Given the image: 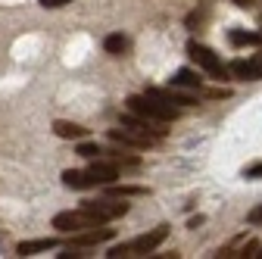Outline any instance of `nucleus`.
<instances>
[{"label": "nucleus", "instance_id": "f257e3e1", "mask_svg": "<svg viewBox=\"0 0 262 259\" xmlns=\"http://www.w3.org/2000/svg\"><path fill=\"white\" fill-rule=\"evenodd\" d=\"M128 113H135L141 119H150V122H175L178 119V106L175 103H166L159 97H150L147 91L144 94H131L128 97Z\"/></svg>", "mask_w": 262, "mask_h": 259}, {"label": "nucleus", "instance_id": "f03ea898", "mask_svg": "<svg viewBox=\"0 0 262 259\" xmlns=\"http://www.w3.org/2000/svg\"><path fill=\"white\" fill-rule=\"evenodd\" d=\"M169 238V225H156V228H150L147 234H141V238H135V241H128V244H119V247H113L106 256L110 259H122V256H135V253H141V256H147V253H153L162 241Z\"/></svg>", "mask_w": 262, "mask_h": 259}, {"label": "nucleus", "instance_id": "7ed1b4c3", "mask_svg": "<svg viewBox=\"0 0 262 259\" xmlns=\"http://www.w3.org/2000/svg\"><path fill=\"white\" fill-rule=\"evenodd\" d=\"M103 225L94 212H88L84 206L81 209H69V212H56L53 215V228L62 231V234H78V231H88V228H97Z\"/></svg>", "mask_w": 262, "mask_h": 259}, {"label": "nucleus", "instance_id": "20e7f679", "mask_svg": "<svg viewBox=\"0 0 262 259\" xmlns=\"http://www.w3.org/2000/svg\"><path fill=\"white\" fill-rule=\"evenodd\" d=\"M187 53H190V59H193L203 72H209V78H215V81H228V69L222 66V59H219V53H215L212 47L190 41V44H187Z\"/></svg>", "mask_w": 262, "mask_h": 259}, {"label": "nucleus", "instance_id": "39448f33", "mask_svg": "<svg viewBox=\"0 0 262 259\" xmlns=\"http://www.w3.org/2000/svg\"><path fill=\"white\" fill-rule=\"evenodd\" d=\"M81 206H84L88 212H94L103 225H106V222H113V219H122V215L128 212V203H119V200H110V197H100V200H84Z\"/></svg>", "mask_w": 262, "mask_h": 259}, {"label": "nucleus", "instance_id": "423d86ee", "mask_svg": "<svg viewBox=\"0 0 262 259\" xmlns=\"http://www.w3.org/2000/svg\"><path fill=\"white\" fill-rule=\"evenodd\" d=\"M110 141H116V144H122V147H135V150H147V147L159 144L156 138H150V135H141V132H131V128H125V125H119V128H110Z\"/></svg>", "mask_w": 262, "mask_h": 259}, {"label": "nucleus", "instance_id": "0eeeda50", "mask_svg": "<svg viewBox=\"0 0 262 259\" xmlns=\"http://www.w3.org/2000/svg\"><path fill=\"white\" fill-rule=\"evenodd\" d=\"M113 238H116V228H103V225H97V228H88V231L72 234L69 247H81V250H88V247H100V244H106V241H113Z\"/></svg>", "mask_w": 262, "mask_h": 259}, {"label": "nucleus", "instance_id": "6e6552de", "mask_svg": "<svg viewBox=\"0 0 262 259\" xmlns=\"http://www.w3.org/2000/svg\"><path fill=\"white\" fill-rule=\"evenodd\" d=\"M231 72L241 78V81H256L262 78V53H253L247 59H234L231 62Z\"/></svg>", "mask_w": 262, "mask_h": 259}, {"label": "nucleus", "instance_id": "1a4fd4ad", "mask_svg": "<svg viewBox=\"0 0 262 259\" xmlns=\"http://www.w3.org/2000/svg\"><path fill=\"white\" fill-rule=\"evenodd\" d=\"M62 184L72 187V190H91V187H100V181L94 178L91 169H66L62 172Z\"/></svg>", "mask_w": 262, "mask_h": 259}, {"label": "nucleus", "instance_id": "9d476101", "mask_svg": "<svg viewBox=\"0 0 262 259\" xmlns=\"http://www.w3.org/2000/svg\"><path fill=\"white\" fill-rule=\"evenodd\" d=\"M147 94L150 97H159V100H166V103H175V106H196V97L178 91L175 84L172 88H147Z\"/></svg>", "mask_w": 262, "mask_h": 259}, {"label": "nucleus", "instance_id": "9b49d317", "mask_svg": "<svg viewBox=\"0 0 262 259\" xmlns=\"http://www.w3.org/2000/svg\"><path fill=\"white\" fill-rule=\"evenodd\" d=\"M53 135L62 138V141H84L88 138V128L78 125V122H66V119H56L53 122Z\"/></svg>", "mask_w": 262, "mask_h": 259}, {"label": "nucleus", "instance_id": "f8f14e48", "mask_svg": "<svg viewBox=\"0 0 262 259\" xmlns=\"http://www.w3.org/2000/svg\"><path fill=\"white\" fill-rule=\"evenodd\" d=\"M59 247V238H35V241H19L16 253L19 256H35V253H47V250H56Z\"/></svg>", "mask_w": 262, "mask_h": 259}, {"label": "nucleus", "instance_id": "ddd939ff", "mask_svg": "<svg viewBox=\"0 0 262 259\" xmlns=\"http://www.w3.org/2000/svg\"><path fill=\"white\" fill-rule=\"evenodd\" d=\"M97 159H106L113 166H122V169H141V159L131 156V153H122V150H103Z\"/></svg>", "mask_w": 262, "mask_h": 259}, {"label": "nucleus", "instance_id": "4468645a", "mask_svg": "<svg viewBox=\"0 0 262 259\" xmlns=\"http://www.w3.org/2000/svg\"><path fill=\"white\" fill-rule=\"evenodd\" d=\"M103 190L110 193V197H122V200H125V197H147V193H150L147 187H138V184H119V181H116V184H106Z\"/></svg>", "mask_w": 262, "mask_h": 259}, {"label": "nucleus", "instance_id": "2eb2a0df", "mask_svg": "<svg viewBox=\"0 0 262 259\" xmlns=\"http://www.w3.org/2000/svg\"><path fill=\"white\" fill-rule=\"evenodd\" d=\"M169 81H172L175 88H187V91H196V88L203 84V78L196 75L193 69H178V72H175V75H172Z\"/></svg>", "mask_w": 262, "mask_h": 259}, {"label": "nucleus", "instance_id": "dca6fc26", "mask_svg": "<svg viewBox=\"0 0 262 259\" xmlns=\"http://www.w3.org/2000/svg\"><path fill=\"white\" fill-rule=\"evenodd\" d=\"M128 47H131V41L122 35V31H116V35H106V41H103V50H106L110 56H125Z\"/></svg>", "mask_w": 262, "mask_h": 259}, {"label": "nucleus", "instance_id": "f3484780", "mask_svg": "<svg viewBox=\"0 0 262 259\" xmlns=\"http://www.w3.org/2000/svg\"><path fill=\"white\" fill-rule=\"evenodd\" d=\"M228 41H231L234 47H259V44H262V35H256V31H241V28H234V31H228Z\"/></svg>", "mask_w": 262, "mask_h": 259}, {"label": "nucleus", "instance_id": "a211bd4d", "mask_svg": "<svg viewBox=\"0 0 262 259\" xmlns=\"http://www.w3.org/2000/svg\"><path fill=\"white\" fill-rule=\"evenodd\" d=\"M100 153H103V147H100V144H88V141H84V144H78V156H84V159H97Z\"/></svg>", "mask_w": 262, "mask_h": 259}, {"label": "nucleus", "instance_id": "6ab92c4d", "mask_svg": "<svg viewBox=\"0 0 262 259\" xmlns=\"http://www.w3.org/2000/svg\"><path fill=\"white\" fill-rule=\"evenodd\" d=\"M244 178H250V181H253V178H262V163L247 166V169H244Z\"/></svg>", "mask_w": 262, "mask_h": 259}, {"label": "nucleus", "instance_id": "aec40b11", "mask_svg": "<svg viewBox=\"0 0 262 259\" xmlns=\"http://www.w3.org/2000/svg\"><path fill=\"white\" fill-rule=\"evenodd\" d=\"M38 4H41L44 10H59V7H66V4H72V0H38Z\"/></svg>", "mask_w": 262, "mask_h": 259}, {"label": "nucleus", "instance_id": "412c9836", "mask_svg": "<svg viewBox=\"0 0 262 259\" xmlns=\"http://www.w3.org/2000/svg\"><path fill=\"white\" fill-rule=\"evenodd\" d=\"M247 222H250V225H262V203H259L256 209H250V215H247Z\"/></svg>", "mask_w": 262, "mask_h": 259}, {"label": "nucleus", "instance_id": "4be33fe9", "mask_svg": "<svg viewBox=\"0 0 262 259\" xmlns=\"http://www.w3.org/2000/svg\"><path fill=\"white\" fill-rule=\"evenodd\" d=\"M203 222H206V219H203V215H193V219H190V222H187V228H193V231H196V228H200V225H203Z\"/></svg>", "mask_w": 262, "mask_h": 259}]
</instances>
